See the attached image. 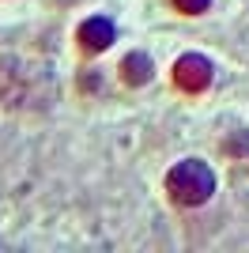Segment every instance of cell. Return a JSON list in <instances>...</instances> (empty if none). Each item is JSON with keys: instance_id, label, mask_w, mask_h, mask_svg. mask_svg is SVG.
I'll return each instance as SVG.
<instances>
[{"instance_id": "cell-1", "label": "cell", "mask_w": 249, "mask_h": 253, "mask_svg": "<svg viewBox=\"0 0 249 253\" xmlns=\"http://www.w3.org/2000/svg\"><path fill=\"white\" fill-rule=\"evenodd\" d=\"M166 193H170V201L181 204V208H200V204L211 201V193H215V174L208 163L200 159H185V163H177L170 174H166Z\"/></svg>"}, {"instance_id": "cell-2", "label": "cell", "mask_w": 249, "mask_h": 253, "mask_svg": "<svg viewBox=\"0 0 249 253\" xmlns=\"http://www.w3.org/2000/svg\"><path fill=\"white\" fill-rule=\"evenodd\" d=\"M211 61L208 57H200V53H185V57H177L174 64V84L181 87V91H189V95H200L204 87H211Z\"/></svg>"}, {"instance_id": "cell-3", "label": "cell", "mask_w": 249, "mask_h": 253, "mask_svg": "<svg viewBox=\"0 0 249 253\" xmlns=\"http://www.w3.org/2000/svg\"><path fill=\"white\" fill-rule=\"evenodd\" d=\"M117 42V27L106 15H91L87 23H80V49L83 53H102Z\"/></svg>"}, {"instance_id": "cell-4", "label": "cell", "mask_w": 249, "mask_h": 253, "mask_svg": "<svg viewBox=\"0 0 249 253\" xmlns=\"http://www.w3.org/2000/svg\"><path fill=\"white\" fill-rule=\"evenodd\" d=\"M151 72H155V68H151V57H147V53H128V57H124L121 61V80L128 87H144L147 80H151Z\"/></svg>"}, {"instance_id": "cell-5", "label": "cell", "mask_w": 249, "mask_h": 253, "mask_svg": "<svg viewBox=\"0 0 249 253\" xmlns=\"http://www.w3.org/2000/svg\"><path fill=\"white\" fill-rule=\"evenodd\" d=\"M177 11H185V15H200V11H208V4L211 0H174Z\"/></svg>"}, {"instance_id": "cell-6", "label": "cell", "mask_w": 249, "mask_h": 253, "mask_svg": "<svg viewBox=\"0 0 249 253\" xmlns=\"http://www.w3.org/2000/svg\"><path fill=\"white\" fill-rule=\"evenodd\" d=\"M227 151H230V155H246V151H249V132H238V136L227 144Z\"/></svg>"}]
</instances>
